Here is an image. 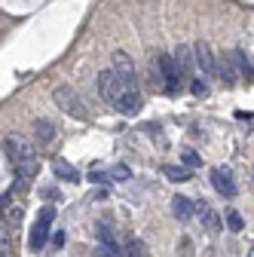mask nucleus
Wrapping results in <instances>:
<instances>
[{"label":"nucleus","instance_id":"f257e3e1","mask_svg":"<svg viewBox=\"0 0 254 257\" xmlns=\"http://www.w3.org/2000/svg\"><path fill=\"white\" fill-rule=\"evenodd\" d=\"M52 98H55V104L65 110L68 116H74V119H89V110H86V104L80 101V95L71 89V86H58L55 92H52Z\"/></svg>","mask_w":254,"mask_h":257},{"label":"nucleus","instance_id":"f03ea898","mask_svg":"<svg viewBox=\"0 0 254 257\" xmlns=\"http://www.w3.org/2000/svg\"><path fill=\"white\" fill-rule=\"evenodd\" d=\"M52 220H55V208H52V205L40 208V214H37V220H34V227H31V239H28L31 251H40V248L46 245V239H49V227H52Z\"/></svg>","mask_w":254,"mask_h":257},{"label":"nucleus","instance_id":"7ed1b4c3","mask_svg":"<svg viewBox=\"0 0 254 257\" xmlns=\"http://www.w3.org/2000/svg\"><path fill=\"white\" fill-rule=\"evenodd\" d=\"M156 71H160V77H163V92H169V95L181 92V71H178V61L172 55L156 58Z\"/></svg>","mask_w":254,"mask_h":257},{"label":"nucleus","instance_id":"20e7f679","mask_svg":"<svg viewBox=\"0 0 254 257\" xmlns=\"http://www.w3.org/2000/svg\"><path fill=\"white\" fill-rule=\"evenodd\" d=\"M113 74L119 77V83H122V89H138V77H135V64H132V58H129V52H122V49H116L113 52Z\"/></svg>","mask_w":254,"mask_h":257},{"label":"nucleus","instance_id":"39448f33","mask_svg":"<svg viewBox=\"0 0 254 257\" xmlns=\"http://www.w3.org/2000/svg\"><path fill=\"white\" fill-rule=\"evenodd\" d=\"M211 187L220 193V196H227V199H233L236 196V181H233V172L227 169V166H220V169H211Z\"/></svg>","mask_w":254,"mask_h":257},{"label":"nucleus","instance_id":"423d86ee","mask_svg":"<svg viewBox=\"0 0 254 257\" xmlns=\"http://www.w3.org/2000/svg\"><path fill=\"white\" fill-rule=\"evenodd\" d=\"M4 150H7V156H10V163H13V166H19L22 159H25V153L34 150V144L25 141L22 135H7V138H4Z\"/></svg>","mask_w":254,"mask_h":257},{"label":"nucleus","instance_id":"0eeeda50","mask_svg":"<svg viewBox=\"0 0 254 257\" xmlns=\"http://www.w3.org/2000/svg\"><path fill=\"white\" fill-rule=\"evenodd\" d=\"M113 107H116V113H125V116L138 113L141 110V92L138 89H122L113 98Z\"/></svg>","mask_w":254,"mask_h":257},{"label":"nucleus","instance_id":"6e6552de","mask_svg":"<svg viewBox=\"0 0 254 257\" xmlns=\"http://www.w3.org/2000/svg\"><path fill=\"white\" fill-rule=\"evenodd\" d=\"M119 92H122V83H119V77H116L113 71H101V74H98V95H101V98L113 104V98H116Z\"/></svg>","mask_w":254,"mask_h":257},{"label":"nucleus","instance_id":"1a4fd4ad","mask_svg":"<svg viewBox=\"0 0 254 257\" xmlns=\"http://www.w3.org/2000/svg\"><path fill=\"white\" fill-rule=\"evenodd\" d=\"M193 52H196V64H199V71H202L205 77H214V68H217V58H214L211 46H208L205 40H199V43L193 46Z\"/></svg>","mask_w":254,"mask_h":257},{"label":"nucleus","instance_id":"9d476101","mask_svg":"<svg viewBox=\"0 0 254 257\" xmlns=\"http://www.w3.org/2000/svg\"><path fill=\"white\" fill-rule=\"evenodd\" d=\"M175 61H178V71H181V77L193 74V71H196V52H193V46L181 43V46L175 49Z\"/></svg>","mask_w":254,"mask_h":257},{"label":"nucleus","instance_id":"9b49d317","mask_svg":"<svg viewBox=\"0 0 254 257\" xmlns=\"http://www.w3.org/2000/svg\"><path fill=\"white\" fill-rule=\"evenodd\" d=\"M34 138H37V147L55 144V125H52L49 119H37V122H34Z\"/></svg>","mask_w":254,"mask_h":257},{"label":"nucleus","instance_id":"f8f14e48","mask_svg":"<svg viewBox=\"0 0 254 257\" xmlns=\"http://www.w3.org/2000/svg\"><path fill=\"white\" fill-rule=\"evenodd\" d=\"M193 211H196V217L202 220V227H208V230H217V227H220V220L214 217V211H211V205H208V202H196V205H193Z\"/></svg>","mask_w":254,"mask_h":257},{"label":"nucleus","instance_id":"ddd939ff","mask_svg":"<svg viewBox=\"0 0 254 257\" xmlns=\"http://www.w3.org/2000/svg\"><path fill=\"white\" fill-rule=\"evenodd\" d=\"M172 214L178 220H190L193 217V202H190L187 196H172Z\"/></svg>","mask_w":254,"mask_h":257},{"label":"nucleus","instance_id":"4468645a","mask_svg":"<svg viewBox=\"0 0 254 257\" xmlns=\"http://www.w3.org/2000/svg\"><path fill=\"white\" fill-rule=\"evenodd\" d=\"M19 169V175L22 178H34L37 175V169H40V159H37V150H31V153H25V159L16 166Z\"/></svg>","mask_w":254,"mask_h":257},{"label":"nucleus","instance_id":"2eb2a0df","mask_svg":"<svg viewBox=\"0 0 254 257\" xmlns=\"http://www.w3.org/2000/svg\"><path fill=\"white\" fill-rule=\"evenodd\" d=\"M233 61H236V71L245 77V80H251L254 77V71H251V61H248V55H245V49H233Z\"/></svg>","mask_w":254,"mask_h":257},{"label":"nucleus","instance_id":"dca6fc26","mask_svg":"<svg viewBox=\"0 0 254 257\" xmlns=\"http://www.w3.org/2000/svg\"><path fill=\"white\" fill-rule=\"evenodd\" d=\"M214 74L224 80L227 86H236V71H233V64L227 61V58H217V68H214Z\"/></svg>","mask_w":254,"mask_h":257},{"label":"nucleus","instance_id":"f3484780","mask_svg":"<svg viewBox=\"0 0 254 257\" xmlns=\"http://www.w3.org/2000/svg\"><path fill=\"white\" fill-rule=\"evenodd\" d=\"M52 172H55L61 181H71V184L80 178V175H77V169H74V166H68L65 159H55V163H52Z\"/></svg>","mask_w":254,"mask_h":257},{"label":"nucleus","instance_id":"a211bd4d","mask_svg":"<svg viewBox=\"0 0 254 257\" xmlns=\"http://www.w3.org/2000/svg\"><path fill=\"white\" fill-rule=\"evenodd\" d=\"M122 257H147V254H144V245H141L138 236H129V239H125V245H122Z\"/></svg>","mask_w":254,"mask_h":257},{"label":"nucleus","instance_id":"6ab92c4d","mask_svg":"<svg viewBox=\"0 0 254 257\" xmlns=\"http://www.w3.org/2000/svg\"><path fill=\"white\" fill-rule=\"evenodd\" d=\"M181 159H184V166H187L190 172H193V169H199V166H202V156H199L196 150H184V153H181Z\"/></svg>","mask_w":254,"mask_h":257},{"label":"nucleus","instance_id":"aec40b11","mask_svg":"<svg viewBox=\"0 0 254 257\" xmlns=\"http://www.w3.org/2000/svg\"><path fill=\"white\" fill-rule=\"evenodd\" d=\"M166 175H169L172 181H187V178L193 175V172H190L187 166H169V169H166Z\"/></svg>","mask_w":254,"mask_h":257},{"label":"nucleus","instance_id":"412c9836","mask_svg":"<svg viewBox=\"0 0 254 257\" xmlns=\"http://www.w3.org/2000/svg\"><path fill=\"white\" fill-rule=\"evenodd\" d=\"M227 227H230L233 233H242V230H245V220H242L239 211H227Z\"/></svg>","mask_w":254,"mask_h":257},{"label":"nucleus","instance_id":"4be33fe9","mask_svg":"<svg viewBox=\"0 0 254 257\" xmlns=\"http://www.w3.org/2000/svg\"><path fill=\"white\" fill-rule=\"evenodd\" d=\"M190 92H193L196 98H205V95H208V83H205V80H196V77H193V80H190Z\"/></svg>","mask_w":254,"mask_h":257},{"label":"nucleus","instance_id":"5701e85b","mask_svg":"<svg viewBox=\"0 0 254 257\" xmlns=\"http://www.w3.org/2000/svg\"><path fill=\"white\" fill-rule=\"evenodd\" d=\"M10 248H13V239H10V230L0 223V254H10Z\"/></svg>","mask_w":254,"mask_h":257},{"label":"nucleus","instance_id":"b1692460","mask_svg":"<svg viewBox=\"0 0 254 257\" xmlns=\"http://www.w3.org/2000/svg\"><path fill=\"white\" fill-rule=\"evenodd\" d=\"M110 178H116V181H125V178H132V172L125 169V166H113V172H110Z\"/></svg>","mask_w":254,"mask_h":257},{"label":"nucleus","instance_id":"393cba45","mask_svg":"<svg viewBox=\"0 0 254 257\" xmlns=\"http://www.w3.org/2000/svg\"><path fill=\"white\" fill-rule=\"evenodd\" d=\"M89 181H92V184H107L110 178H107L104 172H98V169H92V172H89Z\"/></svg>","mask_w":254,"mask_h":257},{"label":"nucleus","instance_id":"a878e982","mask_svg":"<svg viewBox=\"0 0 254 257\" xmlns=\"http://www.w3.org/2000/svg\"><path fill=\"white\" fill-rule=\"evenodd\" d=\"M52 245H55V248L65 245V233H52Z\"/></svg>","mask_w":254,"mask_h":257},{"label":"nucleus","instance_id":"bb28decb","mask_svg":"<svg viewBox=\"0 0 254 257\" xmlns=\"http://www.w3.org/2000/svg\"><path fill=\"white\" fill-rule=\"evenodd\" d=\"M10 220H22V208H10Z\"/></svg>","mask_w":254,"mask_h":257},{"label":"nucleus","instance_id":"cd10ccee","mask_svg":"<svg viewBox=\"0 0 254 257\" xmlns=\"http://www.w3.org/2000/svg\"><path fill=\"white\" fill-rule=\"evenodd\" d=\"M98 257H116L113 251H107V248H98Z\"/></svg>","mask_w":254,"mask_h":257},{"label":"nucleus","instance_id":"c85d7f7f","mask_svg":"<svg viewBox=\"0 0 254 257\" xmlns=\"http://www.w3.org/2000/svg\"><path fill=\"white\" fill-rule=\"evenodd\" d=\"M248 257H254V242H251V251H248Z\"/></svg>","mask_w":254,"mask_h":257},{"label":"nucleus","instance_id":"c756f323","mask_svg":"<svg viewBox=\"0 0 254 257\" xmlns=\"http://www.w3.org/2000/svg\"><path fill=\"white\" fill-rule=\"evenodd\" d=\"M0 257H7V254H0Z\"/></svg>","mask_w":254,"mask_h":257}]
</instances>
